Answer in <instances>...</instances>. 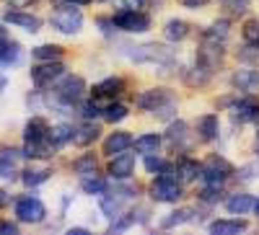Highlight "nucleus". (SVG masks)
I'll list each match as a JSON object with an SVG mask.
<instances>
[{
  "mask_svg": "<svg viewBox=\"0 0 259 235\" xmlns=\"http://www.w3.org/2000/svg\"><path fill=\"white\" fill-rule=\"evenodd\" d=\"M0 232L16 235V232H18V225H16V222H11V220H3V222H0Z\"/></svg>",
  "mask_w": 259,
  "mask_h": 235,
  "instance_id": "obj_41",
  "label": "nucleus"
},
{
  "mask_svg": "<svg viewBox=\"0 0 259 235\" xmlns=\"http://www.w3.org/2000/svg\"><path fill=\"white\" fill-rule=\"evenodd\" d=\"M34 57L41 60V62H55V60L62 57V47H57V44H41V47L34 49Z\"/></svg>",
  "mask_w": 259,
  "mask_h": 235,
  "instance_id": "obj_32",
  "label": "nucleus"
},
{
  "mask_svg": "<svg viewBox=\"0 0 259 235\" xmlns=\"http://www.w3.org/2000/svg\"><path fill=\"white\" fill-rule=\"evenodd\" d=\"M200 176H202V181L210 184V186H221V184L231 176V165H228L223 158H210V160L205 163V168L200 170Z\"/></svg>",
  "mask_w": 259,
  "mask_h": 235,
  "instance_id": "obj_9",
  "label": "nucleus"
},
{
  "mask_svg": "<svg viewBox=\"0 0 259 235\" xmlns=\"http://www.w3.org/2000/svg\"><path fill=\"white\" fill-rule=\"evenodd\" d=\"M187 124L184 122H177V124H171L168 127V132H166V140L168 145L174 147V150H182V147H187Z\"/></svg>",
  "mask_w": 259,
  "mask_h": 235,
  "instance_id": "obj_19",
  "label": "nucleus"
},
{
  "mask_svg": "<svg viewBox=\"0 0 259 235\" xmlns=\"http://www.w3.org/2000/svg\"><path fill=\"white\" fill-rule=\"evenodd\" d=\"M256 114H259V101L251 98V96L241 98L239 103L233 106V122H249V119H254Z\"/></svg>",
  "mask_w": 259,
  "mask_h": 235,
  "instance_id": "obj_15",
  "label": "nucleus"
},
{
  "mask_svg": "<svg viewBox=\"0 0 259 235\" xmlns=\"http://www.w3.org/2000/svg\"><path fill=\"white\" fill-rule=\"evenodd\" d=\"M233 85L239 91H254V88H259V73L251 68H244L233 75Z\"/></svg>",
  "mask_w": 259,
  "mask_h": 235,
  "instance_id": "obj_17",
  "label": "nucleus"
},
{
  "mask_svg": "<svg viewBox=\"0 0 259 235\" xmlns=\"http://www.w3.org/2000/svg\"><path fill=\"white\" fill-rule=\"evenodd\" d=\"M130 60L138 62V65H171L174 62V54H171V49L161 47V44H143V47H135L133 52H130Z\"/></svg>",
  "mask_w": 259,
  "mask_h": 235,
  "instance_id": "obj_3",
  "label": "nucleus"
},
{
  "mask_svg": "<svg viewBox=\"0 0 259 235\" xmlns=\"http://www.w3.org/2000/svg\"><path fill=\"white\" fill-rule=\"evenodd\" d=\"M241 34H244V41H246L249 47H256L259 49V21L249 18L246 24H244V29H241Z\"/></svg>",
  "mask_w": 259,
  "mask_h": 235,
  "instance_id": "obj_33",
  "label": "nucleus"
},
{
  "mask_svg": "<svg viewBox=\"0 0 259 235\" xmlns=\"http://www.w3.org/2000/svg\"><path fill=\"white\" fill-rule=\"evenodd\" d=\"M83 88H85L83 78L68 75V78H65L57 88H55V98H57V103H62V106H73V103L83 96Z\"/></svg>",
  "mask_w": 259,
  "mask_h": 235,
  "instance_id": "obj_8",
  "label": "nucleus"
},
{
  "mask_svg": "<svg viewBox=\"0 0 259 235\" xmlns=\"http://www.w3.org/2000/svg\"><path fill=\"white\" fill-rule=\"evenodd\" d=\"M254 209H256V212H259V202H256V204H254Z\"/></svg>",
  "mask_w": 259,
  "mask_h": 235,
  "instance_id": "obj_48",
  "label": "nucleus"
},
{
  "mask_svg": "<svg viewBox=\"0 0 259 235\" xmlns=\"http://www.w3.org/2000/svg\"><path fill=\"white\" fill-rule=\"evenodd\" d=\"M138 106L143 111H153L158 119H168L174 116L177 111V101L166 88H153V91H145L138 96Z\"/></svg>",
  "mask_w": 259,
  "mask_h": 235,
  "instance_id": "obj_2",
  "label": "nucleus"
},
{
  "mask_svg": "<svg viewBox=\"0 0 259 235\" xmlns=\"http://www.w3.org/2000/svg\"><path fill=\"white\" fill-rule=\"evenodd\" d=\"M50 179V170L47 168H36V170H26L24 176H21V181H24L26 186H39V184H45Z\"/></svg>",
  "mask_w": 259,
  "mask_h": 235,
  "instance_id": "obj_35",
  "label": "nucleus"
},
{
  "mask_svg": "<svg viewBox=\"0 0 259 235\" xmlns=\"http://www.w3.org/2000/svg\"><path fill=\"white\" fill-rule=\"evenodd\" d=\"M80 186H83V191H85V194H104V191H106V181H104V179H99L96 173L83 176Z\"/></svg>",
  "mask_w": 259,
  "mask_h": 235,
  "instance_id": "obj_31",
  "label": "nucleus"
},
{
  "mask_svg": "<svg viewBox=\"0 0 259 235\" xmlns=\"http://www.w3.org/2000/svg\"><path fill=\"white\" fill-rule=\"evenodd\" d=\"M114 3L119 8H124V11H138V8H143L145 0H114Z\"/></svg>",
  "mask_w": 259,
  "mask_h": 235,
  "instance_id": "obj_39",
  "label": "nucleus"
},
{
  "mask_svg": "<svg viewBox=\"0 0 259 235\" xmlns=\"http://www.w3.org/2000/svg\"><path fill=\"white\" fill-rule=\"evenodd\" d=\"M8 3H11L13 8H26V6L31 3V0H8Z\"/></svg>",
  "mask_w": 259,
  "mask_h": 235,
  "instance_id": "obj_44",
  "label": "nucleus"
},
{
  "mask_svg": "<svg viewBox=\"0 0 259 235\" xmlns=\"http://www.w3.org/2000/svg\"><path fill=\"white\" fill-rule=\"evenodd\" d=\"M6 85H8V80H6V78H0V93L6 91Z\"/></svg>",
  "mask_w": 259,
  "mask_h": 235,
  "instance_id": "obj_46",
  "label": "nucleus"
},
{
  "mask_svg": "<svg viewBox=\"0 0 259 235\" xmlns=\"http://www.w3.org/2000/svg\"><path fill=\"white\" fill-rule=\"evenodd\" d=\"M8 41H11V36H8V31H6L3 26H0V49H3V47L8 44Z\"/></svg>",
  "mask_w": 259,
  "mask_h": 235,
  "instance_id": "obj_43",
  "label": "nucleus"
},
{
  "mask_svg": "<svg viewBox=\"0 0 259 235\" xmlns=\"http://www.w3.org/2000/svg\"><path fill=\"white\" fill-rule=\"evenodd\" d=\"M158 145H161L158 135H140L135 140V150L143 153V155H153V153H158Z\"/></svg>",
  "mask_w": 259,
  "mask_h": 235,
  "instance_id": "obj_24",
  "label": "nucleus"
},
{
  "mask_svg": "<svg viewBox=\"0 0 259 235\" xmlns=\"http://www.w3.org/2000/svg\"><path fill=\"white\" fill-rule=\"evenodd\" d=\"M65 3H73V6H89L91 0H65Z\"/></svg>",
  "mask_w": 259,
  "mask_h": 235,
  "instance_id": "obj_45",
  "label": "nucleus"
},
{
  "mask_svg": "<svg viewBox=\"0 0 259 235\" xmlns=\"http://www.w3.org/2000/svg\"><path fill=\"white\" fill-rule=\"evenodd\" d=\"M163 34L171 41H182L189 34V24H187V21H179V18H171L168 24H166V29H163Z\"/></svg>",
  "mask_w": 259,
  "mask_h": 235,
  "instance_id": "obj_22",
  "label": "nucleus"
},
{
  "mask_svg": "<svg viewBox=\"0 0 259 235\" xmlns=\"http://www.w3.org/2000/svg\"><path fill=\"white\" fill-rule=\"evenodd\" d=\"M210 73H212V68L205 65V62L200 60L197 65L192 68V73L187 75V83H189V85H197V88H200V85H205V83L210 80Z\"/></svg>",
  "mask_w": 259,
  "mask_h": 235,
  "instance_id": "obj_25",
  "label": "nucleus"
},
{
  "mask_svg": "<svg viewBox=\"0 0 259 235\" xmlns=\"http://www.w3.org/2000/svg\"><path fill=\"white\" fill-rule=\"evenodd\" d=\"M189 220H192V209H177V212H171V217H166L161 225L174 227V225H182V222H189Z\"/></svg>",
  "mask_w": 259,
  "mask_h": 235,
  "instance_id": "obj_36",
  "label": "nucleus"
},
{
  "mask_svg": "<svg viewBox=\"0 0 259 235\" xmlns=\"http://www.w3.org/2000/svg\"><path fill=\"white\" fill-rule=\"evenodd\" d=\"M228 36V21H218L205 31V41H215V44H223Z\"/></svg>",
  "mask_w": 259,
  "mask_h": 235,
  "instance_id": "obj_29",
  "label": "nucleus"
},
{
  "mask_svg": "<svg viewBox=\"0 0 259 235\" xmlns=\"http://www.w3.org/2000/svg\"><path fill=\"white\" fill-rule=\"evenodd\" d=\"M21 150L16 147H3L0 150V179H13L18 173V163H21Z\"/></svg>",
  "mask_w": 259,
  "mask_h": 235,
  "instance_id": "obj_12",
  "label": "nucleus"
},
{
  "mask_svg": "<svg viewBox=\"0 0 259 235\" xmlns=\"http://www.w3.org/2000/svg\"><path fill=\"white\" fill-rule=\"evenodd\" d=\"M145 168L150 170V173H161V170H163L166 165H163V160H161V158H153V155H148V160H145Z\"/></svg>",
  "mask_w": 259,
  "mask_h": 235,
  "instance_id": "obj_38",
  "label": "nucleus"
},
{
  "mask_svg": "<svg viewBox=\"0 0 259 235\" xmlns=\"http://www.w3.org/2000/svg\"><path fill=\"white\" fill-rule=\"evenodd\" d=\"M83 116L85 119H94V116H99V106H96V101H89L83 106Z\"/></svg>",
  "mask_w": 259,
  "mask_h": 235,
  "instance_id": "obj_40",
  "label": "nucleus"
},
{
  "mask_svg": "<svg viewBox=\"0 0 259 235\" xmlns=\"http://www.w3.org/2000/svg\"><path fill=\"white\" fill-rule=\"evenodd\" d=\"M62 65H60V60L55 62H47V65H39V68H31V80L36 88H47V85H52L60 75H62Z\"/></svg>",
  "mask_w": 259,
  "mask_h": 235,
  "instance_id": "obj_10",
  "label": "nucleus"
},
{
  "mask_svg": "<svg viewBox=\"0 0 259 235\" xmlns=\"http://www.w3.org/2000/svg\"><path fill=\"white\" fill-rule=\"evenodd\" d=\"M124 116H127V106H122V103H112V106L104 109V119L106 122H122Z\"/></svg>",
  "mask_w": 259,
  "mask_h": 235,
  "instance_id": "obj_37",
  "label": "nucleus"
},
{
  "mask_svg": "<svg viewBox=\"0 0 259 235\" xmlns=\"http://www.w3.org/2000/svg\"><path fill=\"white\" fill-rule=\"evenodd\" d=\"M45 215H47V209H45V204H41L36 197H21L16 202V217L21 222L36 225V222L45 220Z\"/></svg>",
  "mask_w": 259,
  "mask_h": 235,
  "instance_id": "obj_6",
  "label": "nucleus"
},
{
  "mask_svg": "<svg viewBox=\"0 0 259 235\" xmlns=\"http://www.w3.org/2000/svg\"><path fill=\"white\" fill-rule=\"evenodd\" d=\"M150 197H153L156 202H177L182 197V186H179L177 176H171L163 168L161 176L153 181V186H150Z\"/></svg>",
  "mask_w": 259,
  "mask_h": 235,
  "instance_id": "obj_4",
  "label": "nucleus"
},
{
  "mask_svg": "<svg viewBox=\"0 0 259 235\" xmlns=\"http://www.w3.org/2000/svg\"><path fill=\"white\" fill-rule=\"evenodd\" d=\"M73 170L80 176H89V173H96V158L94 155H80L75 163H73Z\"/></svg>",
  "mask_w": 259,
  "mask_h": 235,
  "instance_id": "obj_34",
  "label": "nucleus"
},
{
  "mask_svg": "<svg viewBox=\"0 0 259 235\" xmlns=\"http://www.w3.org/2000/svg\"><path fill=\"white\" fill-rule=\"evenodd\" d=\"M133 170H135V155L133 153H119L109 163V176L117 179V181L130 179V176H133Z\"/></svg>",
  "mask_w": 259,
  "mask_h": 235,
  "instance_id": "obj_11",
  "label": "nucleus"
},
{
  "mask_svg": "<svg viewBox=\"0 0 259 235\" xmlns=\"http://www.w3.org/2000/svg\"><path fill=\"white\" fill-rule=\"evenodd\" d=\"M50 21L60 34H78L80 26H83V16H80L78 8H73V3L65 6V8H57Z\"/></svg>",
  "mask_w": 259,
  "mask_h": 235,
  "instance_id": "obj_5",
  "label": "nucleus"
},
{
  "mask_svg": "<svg viewBox=\"0 0 259 235\" xmlns=\"http://www.w3.org/2000/svg\"><path fill=\"white\" fill-rule=\"evenodd\" d=\"M254 204H256V202H254L249 194H236V197H231V199L226 202V207H228L231 215H246Z\"/></svg>",
  "mask_w": 259,
  "mask_h": 235,
  "instance_id": "obj_21",
  "label": "nucleus"
},
{
  "mask_svg": "<svg viewBox=\"0 0 259 235\" xmlns=\"http://www.w3.org/2000/svg\"><path fill=\"white\" fill-rule=\"evenodd\" d=\"M200 165L194 163V160H189V158H184V160H179V165H177V173H179V179L182 181H194L200 176Z\"/></svg>",
  "mask_w": 259,
  "mask_h": 235,
  "instance_id": "obj_28",
  "label": "nucleus"
},
{
  "mask_svg": "<svg viewBox=\"0 0 259 235\" xmlns=\"http://www.w3.org/2000/svg\"><path fill=\"white\" fill-rule=\"evenodd\" d=\"M256 155H259V142H256Z\"/></svg>",
  "mask_w": 259,
  "mask_h": 235,
  "instance_id": "obj_49",
  "label": "nucleus"
},
{
  "mask_svg": "<svg viewBox=\"0 0 259 235\" xmlns=\"http://www.w3.org/2000/svg\"><path fill=\"white\" fill-rule=\"evenodd\" d=\"M50 124L41 116H31L24 127V155L26 158H52L55 142L50 135Z\"/></svg>",
  "mask_w": 259,
  "mask_h": 235,
  "instance_id": "obj_1",
  "label": "nucleus"
},
{
  "mask_svg": "<svg viewBox=\"0 0 259 235\" xmlns=\"http://www.w3.org/2000/svg\"><path fill=\"white\" fill-rule=\"evenodd\" d=\"M119 93H122V80L119 78H106V80H101L96 88H94V96L96 98H114Z\"/></svg>",
  "mask_w": 259,
  "mask_h": 235,
  "instance_id": "obj_20",
  "label": "nucleus"
},
{
  "mask_svg": "<svg viewBox=\"0 0 259 235\" xmlns=\"http://www.w3.org/2000/svg\"><path fill=\"white\" fill-rule=\"evenodd\" d=\"M96 137H99V127H96V124H83L80 130H75L73 142L80 145V147H85V145H91Z\"/></svg>",
  "mask_w": 259,
  "mask_h": 235,
  "instance_id": "obj_27",
  "label": "nucleus"
},
{
  "mask_svg": "<svg viewBox=\"0 0 259 235\" xmlns=\"http://www.w3.org/2000/svg\"><path fill=\"white\" fill-rule=\"evenodd\" d=\"M249 227L246 220H215L210 225V232L215 235H236V232H244Z\"/></svg>",
  "mask_w": 259,
  "mask_h": 235,
  "instance_id": "obj_16",
  "label": "nucleus"
},
{
  "mask_svg": "<svg viewBox=\"0 0 259 235\" xmlns=\"http://www.w3.org/2000/svg\"><path fill=\"white\" fill-rule=\"evenodd\" d=\"M52 142H55V147H62L65 142H70L73 140V135H75V130L70 124H57V127H52Z\"/></svg>",
  "mask_w": 259,
  "mask_h": 235,
  "instance_id": "obj_30",
  "label": "nucleus"
},
{
  "mask_svg": "<svg viewBox=\"0 0 259 235\" xmlns=\"http://www.w3.org/2000/svg\"><path fill=\"white\" fill-rule=\"evenodd\" d=\"M18 60H21V44L8 41V44L0 49V68H11V65H16Z\"/></svg>",
  "mask_w": 259,
  "mask_h": 235,
  "instance_id": "obj_26",
  "label": "nucleus"
},
{
  "mask_svg": "<svg viewBox=\"0 0 259 235\" xmlns=\"http://www.w3.org/2000/svg\"><path fill=\"white\" fill-rule=\"evenodd\" d=\"M200 137L202 140H215V137H218V130H221V124H218V116H215V114H205L202 119H200Z\"/></svg>",
  "mask_w": 259,
  "mask_h": 235,
  "instance_id": "obj_23",
  "label": "nucleus"
},
{
  "mask_svg": "<svg viewBox=\"0 0 259 235\" xmlns=\"http://www.w3.org/2000/svg\"><path fill=\"white\" fill-rule=\"evenodd\" d=\"M133 197L130 191H114V197H104L101 199V209L106 212V217H117V212L122 209V204Z\"/></svg>",
  "mask_w": 259,
  "mask_h": 235,
  "instance_id": "obj_18",
  "label": "nucleus"
},
{
  "mask_svg": "<svg viewBox=\"0 0 259 235\" xmlns=\"http://www.w3.org/2000/svg\"><path fill=\"white\" fill-rule=\"evenodd\" d=\"M133 145V137H130L127 132H114V135H109L106 137V142H104V153L106 155H119V153H127V147Z\"/></svg>",
  "mask_w": 259,
  "mask_h": 235,
  "instance_id": "obj_14",
  "label": "nucleus"
},
{
  "mask_svg": "<svg viewBox=\"0 0 259 235\" xmlns=\"http://www.w3.org/2000/svg\"><path fill=\"white\" fill-rule=\"evenodd\" d=\"M112 21H114V26H119L122 31H130V34H143L150 29V16H145L140 11H119Z\"/></svg>",
  "mask_w": 259,
  "mask_h": 235,
  "instance_id": "obj_7",
  "label": "nucleus"
},
{
  "mask_svg": "<svg viewBox=\"0 0 259 235\" xmlns=\"http://www.w3.org/2000/svg\"><path fill=\"white\" fill-rule=\"evenodd\" d=\"M184 3V8H200V6H205V0H182Z\"/></svg>",
  "mask_w": 259,
  "mask_h": 235,
  "instance_id": "obj_42",
  "label": "nucleus"
},
{
  "mask_svg": "<svg viewBox=\"0 0 259 235\" xmlns=\"http://www.w3.org/2000/svg\"><path fill=\"white\" fill-rule=\"evenodd\" d=\"M254 122H256V130H259V114H256V116H254Z\"/></svg>",
  "mask_w": 259,
  "mask_h": 235,
  "instance_id": "obj_47",
  "label": "nucleus"
},
{
  "mask_svg": "<svg viewBox=\"0 0 259 235\" xmlns=\"http://www.w3.org/2000/svg\"><path fill=\"white\" fill-rule=\"evenodd\" d=\"M8 24H13V26H21L24 31H39V26H41V21L36 18V16H31V13H21V11H8L6 16H3Z\"/></svg>",
  "mask_w": 259,
  "mask_h": 235,
  "instance_id": "obj_13",
  "label": "nucleus"
}]
</instances>
